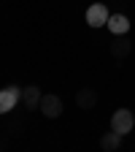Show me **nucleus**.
<instances>
[{"mask_svg":"<svg viewBox=\"0 0 135 152\" xmlns=\"http://www.w3.org/2000/svg\"><path fill=\"white\" fill-rule=\"evenodd\" d=\"M38 109H41V114H43L46 120H57L62 114V98H60V95H54V92H49V95L41 98Z\"/></svg>","mask_w":135,"mask_h":152,"instance_id":"f03ea898","label":"nucleus"},{"mask_svg":"<svg viewBox=\"0 0 135 152\" xmlns=\"http://www.w3.org/2000/svg\"><path fill=\"white\" fill-rule=\"evenodd\" d=\"M122 133H116V130H111V133H103L100 136V147L105 149V152H116L119 147H122Z\"/></svg>","mask_w":135,"mask_h":152,"instance_id":"6e6552de","label":"nucleus"},{"mask_svg":"<svg viewBox=\"0 0 135 152\" xmlns=\"http://www.w3.org/2000/svg\"><path fill=\"white\" fill-rule=\"evenodd\" d=\"M130 52H132V44L127 41L124 35H116V38H113V44H111V54L116 57V60H124Z\"/></svg>","mask_w":135,"mask_h":152,"instance_id":"0eeeda50","label":"nucleus"},{"mask_svg":"<svg viewBox=\"0 0 135 152\" xmlns=\"http://www.w3.org/2000/svg\"><path fill=\"white\" fill-rule=\"evenodd\" d=\"M132 128H135V117H132L130 109H116V111L111 114V130H116V133H122V136H127Z\"/></svg>","mask_w":135,"mask_h":152,"instance_id":"f257e3e1","label":"nucleus"},{"mask_svg":"<svg viewBox=\"0 0 135 152\" xmlns=\"http://www.w3.org/2000/svg\"><path fill=\"white\" fill-rule=\"evenodd\" d=\"M22 101V90L19 87H6V90H0V114H8L14 111V106Z\"/></svg>","mask_w":135,"mask_h":152,"instance_id":"20e7f679","label":"nucleus"},{"mask_svg":"<svg viewBox=\"0 0 135 152\" xmlns=\"http://www.w3.org/2000/svg\"><path fill=\"white\" fill-rule=\"evenodd\" d=\"M108 8H105V3H92L89 8H87V25L89 27H105V22H108Z\"/></svg>","mask_w":135,"mask_h":152,"instance_id":"7ed1b4c3","label":"nucleus"},{"mask_svg":"<svg viewBox=\"0 0 135 152\" xmlns=\"http://www.w3.org/2000/svg\"><path fill=\"white\" fill-rule=\"evenodd\" d=\"M76 106H79V109H84V111L95 109V106H97V90H92V87L79 90V92H76Z\"/></svg>","mask_w":135,"mask_h":152,"instance_id":"39448f33","label":"nucleus"},{"mask_svg":"<svg viewBox=\"0 0 135 152\" xmlns=\"http://www.w3.org/2000/svg\"><path fill=\"white\" fill-rule=\"evenodd\" d=\"M41 98H43V95H41V90H38L35 84H30V87H25V90H22V103H25L27 109L38 106V103H41Z\"/></svg>","mask_w":135,"mask_h":152,"instance_id":"1a4fd4ad","label":"nucleus"},{"mask_svg":"<svg viewBox=\"0 0 135 152\" xmlns=\"http://www.w3.org/2000/svg\"><path fill=\"white\" fill-rule=\"evenodd\" d=\"M105 27H108L113 35H127V33H130V19H127L124 14H111L108 22H105Z\"/></svg>","mask_w":135,"mask_h":152,"instance_id":"423d86ee","label":"nucleus"}]
</instances>
